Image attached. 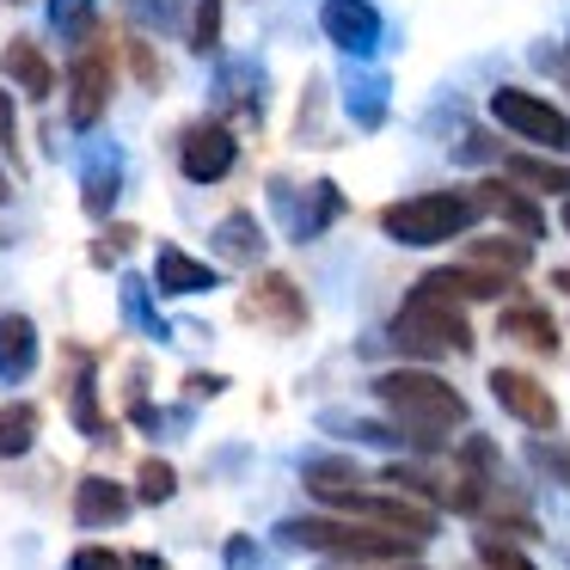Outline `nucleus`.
<instances>
[{"instance_id":"16","label":"nucleus","mask_w":570,"mask_h":570,"mask_svg":"<svg viewBox=\"0 0 570 570\" xmlns=\"http://www.w3.org/2000/svg\"><path fill=\"white\" fill-rule=\"evenodd\" d=\"M0 68H7L13 87H26V99H50V92H56V68H50V56H43L31 38L7 43V50H0Z\"/></svg>"},{"instance_id":"2","label":"nucleus","mask_w":570,"mask_h":570,"mask_svg":"<svg viewBox=\"0 0 570 570\" xmlns=\"http://www.w3.org/2000/svg\"><path fill=\"white\" fill-rule=\"evenodd\" d=\"M276 540L307 546V552H325V558H350V564H386V558H405L417 546L405 533L368 528V521H332V515H295L276 528Z\"/></svg>"},{"instance_id":"43","label":"nucleus","mask_w":570,"mask_h":570,"mask_svg":"<svg viewBox=\"0 0 570 570\" xmlns=\"http://www.w3.org/2000/svg\"><path fill=\"white\" fill-rule=\"evenodd\" d=\"M399 570H423V564H399Z\"/></svg>"},{"instance_id":"13","label":"nucleus","mask_w":570,"mask_h":570,"mask_svg":"<svg viewBox=\"0 0 570 570\" xmlns=\"http://www.w3.org/2000/svg\"><path fill=\"white\" fill-rule=\"evenodd\" d=\"M124 515H129V491L117 479H99V472H92V479L75 484V521L80 528H117Z\"/></svg>"},{"instance_id":"19","label":"nucleus","mask_w":570,"mask_h":570,"mask_svg":"<svg viewBox=\"0 0 570 570\" xmlns=\"http://www.w3.org/2000/svg\"><path fill=\"white\" fill-rule=\"evenodd\" d=\"M497 332H503L509 344H528L533 356H552V350H558V325H552V313L533 307V301H521V307H503Z\"/></svg>"},{"instance_id":"22","label":"nucleus","mask_w":570,"mask_h":570,"mask_svg":"<svg viewBox=\"0 0 570 570\" xmlns=\"http://www.w3.org/2000/svg\"><path fill=\"white\" fill-rule=\"evenodd\" d=\"M43 417L38 405H26V399H13V405H0V460H19L31 454V442H38Z\"/></svg>"},{"instance_id":"27","label":"nucleus","mask_w":570,"mask_h":570,"mask_svg":"<svg viewBox=\"0 0 570 570\" xmlns=\"http://www.w3.org/2000/svg\"><path fill=\"white\" fill-rule=\"evenodd\" d=\"M92 19H99V0H50V26L62 38H87Z\"/></svg>"},{"instance_id":"37","label":"nucleus","mask_w":570,"mask_h":570,"mask_svg":"<svg viewBox=\"0 0 570 570\" xmlns=\"http://www.w3.org/2000/svg\"><path fill=\"white\" fill-rule=\"evenodd\" d=\"M141 19H154V26H173V0H141Z\"/></svg>"},{"instance_id":"14","label":"nucleus","mask_w":570,"mask_h":570,"mask_svg":"<svg viewBox=\"0 0 570 570\" xmlns=\"http://www.w3.org/2000/svg\"><path fill=\"white\" fill-rule=\"evenodd\" d=\"M38 368V325L26 313H0V381L19 386Z\"/></svg>"},{"instance_id":"12","label":"nucleus","mask_w":570,"mask_h":570,"mask_svg":"<svg viewBox=\"0 0 570 570\" xmlns=\"http://www.w3.org/2000/svg\"><path fill=\"white\" fill-rule=\"evenodd\" d=\"M239 313H246L252 325H276V332H301V325H307V301H301V288L288 283L283 271H264Z\"/></svg>"},{"instance_id":"42","label":"nucleus","mask_w":570,"mask_h":570,"mask_svg":"<svg viewBox=\"0 0 570 570\" xmlns=\"http://www.w3.org/2000/svg\"><path fill=\"white\" fill-rule=\"evenodd\" d=\"M564 234H570V203H564Z\"/></svg>"},{"instance_id":"18","label":"nucleus","mask_w":570,"mask_h":570,"mask_svg":"<svg viewBox=\"0 0 570 570\" xmlns=\"http://www.w3.org/2000/svg\"><path fill=\"white\" fill-rule=\"evenodd\" d=\"M117 185H124V160H117V148L87 154V173H80V209L105 222L111 203H117Z\"/></svg>"},{"instance_id":"32","label":"nucleus","mask_w":570,"mask_h":570,"mask_svg":"<svg viewBox=\"0 0 570 570\" xmlns=\"http://www.w3.org/2000/svg\"><path fill=\"white\" fill-rule=\"evenodd\" d=\"M68 570H129V558L111 552V546H80V552L68 558Z\"/></svg>"},{"instance_id":"29","label":"nucleus","mask_w":570,"mask_h":570,"mask_svg":"<svg viewBox=\"0 0 570 570\" xmlns=\"http://www.w3.org/2000/svg\"><path fill=\"white\" fill-rule=\"evenodd\" d=\"M222 43V0H197V26H190V50L197 56H215Z\"/></svg>"},{"instance_id":"5","label":"nucleus","mask_w":570,"mask_h":570,"mask_svg":"<svg viewBox=\"0 0 570 570\" xmlns=\"http://www.w3.org/2000/svg\"><path fill=\"white\" fill-rule=\"evenodd\" d=\"M491 117L509 129V136H521V141H540V148H570V117L558 111L552 99L528 92V87H497L491 92Z\"/></svg>"},{"instance_id":"20","label":"nucleus","mask_w":570,"mask_h":570,"mask_svg":"<svg viewBox=\"0 0 570 570\" xmlns=\"http://www.w3.org/2000/svg\"><path fill=\"white\" fill-rule=\"evenodd\" d=\"M215 252H222L227 264H258L264 258V227H258V215H246V209H234L222 227H215Z\"/></svg>"},{"instance_id":"6","label":"nucleus","mask_w":570,"mask_h":570,"mask_svg":"<svg viewBox=\"0 0 570 570\" xmlns=\"http://www.w3.org/2000/svg\"><path fill=\"white\" fill-rule=\"evenodd\" d=\"M111 87H117V50L111 43H87L68 68V124L75 129H92L111 105Z\"/></svg>"},{"instance_id":"15","label":"nucleus","mask_w":570,"mask_h":570,"mask_svg":"<svg viewBox=\"0 0 570 570\" xmlns=\"http://www.w3.org/2000/svg\"><path fill=\"white\" fill-rule=\"evenodd\" d=\"M479 209H497L509 227H515L521 239H540L546 234V215L533 197H521V185H509V178H491V185H479Z\"/></svg>"},{"instance_id":"26","label":"nucleus","mask_w":570,"mask_h":570,"mask_svg":"<svg viewBox=\"0 0 570 570\" xmlns=\"http://www.w3.org/2000/svg\"><path fill=\"white\" fill-rule=\"evenodd\" d=\"M173 491H178L173 460L148 454V460H141V472H136V503H173Z\"/></svg>"},{"instance_id":"23","label":"nucleus","mask_w":570,"mask_h":570,"mask_svg":"<svg viewBox=\"0 0 570 570\" xmlns=\"http://www.w3.org/2000/svg\"><path fill=\"white\" fill-rule=\"evenodd\" d=\"M344 92H350V117H356V129H381L386 124V80L381 75H356L350 68L344 75Z\"/></svg>"},{"instance_id":"21","label":"nucleus","mask_w":570,"mask_h":570,"mask_svg":"<svg viewBox=\"0 0 570 570\" xmlns=\"http://www.w3.org/2000/svg\"><path fill=\"white\" fill-rule=\"evenodd\" d=\"M509 185L546 190V197H564V203H570V166L540 160V154H509Z\"/></svg>"},{"instance_id":"1","label":"nucleus","mask_w":570,"mask_h":570,"mask_svg":"<svg viewBox=\"0 0 570 570\" xmlns=\"http://www.w3.org/2000/svg\"><path fill=\"white\" fill-rule=\"evenodd\" d=\"M374 399H381V405L405 423V435L417 448H435V435H448V430H460V423H466V399H460L442 374H430V368H393V374H381V381H374Z\"/></svg>"},{"instance_id":"30","label":"nucleus","mask_w":570,"mask_h":570,"mask_svg":"<svg viewBox=\"0 0 570 570\" xmlns=\"http://www.w3.org/2000/svg\"><path fill=\"white\" fill-rule=\"evenodd\" d=\"M479 570H533V564L509 540H479Z\"/></svg>"},{"instance_id":"7","label":"nucleus","mask_w":570,"mask_h":570,"mask_svg":"<svg viewBox=\"0 0 570 570\" xmlns=\"http://www.w3.org/2000/svg\"><path fill=\"white\" fill-rule=\"evenodd\" d=\"M332 509H344V515H356V521H368V528H386V533H405V540H430L435 533V515L423 503H405V497H374V491H337V497H325Z\"/></svg>"},{"instance_id":"28","label":"nucleus","mask_w":570,"mask_h":570,"mask_svg":"<svg viewBox=\"0 0 570 570\" xmlns=\"http://www.w3.org/2000/svg\"><path fill=\"white\" fill-rule=\"evenodd\" d=\"M68 411H75V423H80L87 435H105L99 399H92V362H87V356H80V386H75V405H68Z\"/></svg>"},{"instance_id":"17","label":"nucleus","mask_w":570,"mask_h":570,"mask_svg":"<svg viewBox=\"0 0 570 570\" xmlns=\"http://www.w3.org/2000/svg\"><path fill=\"white\" fill-rule=\"evenodd\" d=\"M154 283H160V295H209V288L222 283V271L190 258V252H178V246H166L160 264H154Z\"/></svg>"},{"instance_id":"41","label":"nucleus","mask_w":570,"mask_h":570,"mask_svg":"<svg viewBox=\"0 0 570 570\" xmlns=\"http://www.w3.org/2000/svg\"><path fill=\"white\" fill-rule=\"evenodd\" d=\"M7 197H13V190H7V173H0V203H7Z\"/></svg>"},{"instance_id":"8","label":"nucleus","mask_w":570,"mask_h":570,"mask_svg":"<svg viewBox=\"0 0 570 570\" xmlns=\"http://www.w3.org/2000/svg\"><path fill=\"white\" fill-rule=\"evenodd\" d=\"M234 160H239V141H234V129L215 124V117L209 124H190L185 141H178V173H185L190 185H215V178H227Z\"/></svg>"},{"instance_id":"4","label":"nucleus","mask_w":570,"mask_h":570,"mask_svg":"<svg viewBox=\"0 0 570 570\" xmlns=\"http://www.w3.org/2000/svg\"><path fill=\"white\" fill-rule=\"evenodd\" d=\"M393 344L411 350V356H472V325L460 307L411 288V301L393 313Z\"/></svg>"},{"instance_id":"10","label":"nucleus","mask_w":570,"mask_h":570,"mask_svg":"<svg viewBox=\"0 0 570 570\" xmlns=\"http://www.w3.org/2000/svg\"><path fill=\"white\" fill-rule=\"evenodd\" d=\"M491 393H497V405H503L509 417L521 423V430H558V399L546 393L533 374H521V368H491Z\"/></svg>"},{"instance_id":"40","label":"nucleus","mask_w":570,"mask_h":570,"mask_svg":"<svg viewBox=\"0 0 570 570\" xmlns=\"http://www.w3.org/2000/svg\"><path fill=\"white\" fill-rule=\"evenodd\" d=\"M552 288H558V295H570V271H552Z\"/></svg>"},{"instance_id":"11","label":"nucleus","mask_w":570,"mask_h":570,"mask_svg":"<svg viewBox=\"0 0 570 570\" xmlns=\"http://www.w3.org/2000/svg\"><path fill=\"white\" fill-rule=\"evenodd\" d=\"M509 288H515L509 276H491V271H479V264H442V271H430L417 283V295L448 301V307H472V301H503Z\"/></svg>"},{"instance_id":"39","label":"nucleus","mask_w":570,"mask_h":570,"mask_svg":"<svg viewBox=\"0 0 570 570\" xmlns=\"http://www.w3.org/2000/svg\"><path fill=\"white\" fill-rule=\"evenodd\" d=\"M129 570H166V564H160V552H136V558H129Z\"/></svg>"},{"instance_id":"33","label":"nucleus","mask_w":570,"mask_h":570,"mask_svg":"<svg viewBox=\"0 0 570 570\" xmlns=\"http://www.w3.org/2000/svg\"><path fill=\"white\" fill-rule=\"evenodd\" d=\"M0 154L19 160V111H13V92H0Z\"/></svg>"},{"instance_id":"24","label":"nucleus","mask_w":570,"mask_h":570,"mask_svg":"<svg viewBox=\"0 0 570 570\" xmlns=\"http://www.w3.org/2000/svg\"><path fill=\"white\" fill-rule=\"evenodd\" d=\"M466 264H479V271L509 276V283H515V276L528 271V246H521V239H472Z\"/></svg>"},{"instance_id":"3","label":"nucleus","mask_w":570,"mask_h":570,"mask_svg":"<svg viewBox=\"0 0 570 570\" xmlns=\"http://www.w3.org/2000/svg\"><path fill=\"white\" fill-rule=\"evenodd\" d=\"M472 222H479V197H460V190H423V197H399L381 209V234L393 246H442Z\"/></svg>"},{"instance_id":"36","label":"nucleus","mask_w":570,"mask_h":570,"mask_svg":"<svg viewBox=\"0 0 570 570\" xmlns=\"http://www.w3.org/2000/svg\"><path fill=\"white\" fill-rule=\"evenodd\" d=\"M129 246H136V227H111L99 239V264H111V252H129Z\"/></svg>"},{"instance_id":"9","label":"nucleus","mask_w":570,"mask_h":570,"mask_svg":"<svg viewBox=\"0 0 570 570\" xmlns=\"http://www.w3.org/2000/svg\"><path fill=\"white\" fill-rule=\"evenodd\" d=\"M320 26L332 38V50H344L350 62H368L381 50V13H374V0H325Z\"/></svg>"},{"instance_id":"38","label":"nucleus","mask_w":570,"mask_h":570,"mask_svg":"<svg viewBox=\"0 0 570 570\" xmlns=\"http://www.w3.org/2000/svg\"><path fill=\"white\" fill-rule=\"evenodd\" d=\"M227 564L246 570V564H252V540H234V546H227Z\"/></svg>"},{"instance_id":"35","label":"nucleus","mask_w":570,"mask_h":570,"mask_svg":"<svg viewBox=\"0 0 570 570\" xmlns=\"http://www.w3.org/2000/svg\"><path fill=\"white\" fill-rule=\"evenodd\" d=\"M129 62H136V75L148 80V87H160V62H154V50H148V43H141V38L129 43Z\"/></svg>"},{"instance_id":"25","label":"nucleus","mask_w":570,"mask_h":570,"mask_svg":"<svg viewBox=\"0 0 570 570\" xmlns=\"http://www.w3.org/2000/svg\"><path fill=\"white\" fill-rule=\"evenodd\" d=\"M337 215H344V197H337V185H313V190H307V209L288 222V234H295V239H313L320 227H332Z\"/></svg>"},{"instance_id":"34","label":"nucleus","mask_w":570,"mask_h":570,"mask_svg":"<svg viewBox=\"0 0 570 570\" xmlns=\"http://www.w3.org/2000/svg\"><path fill=\"white\" fill-rule=\"evenodd\" d=\"M533 460H540L558 484H570V448H533Z\"/></svg>"},{"instance_id":"31","label":"nucleus","mask_w":570,"mask_h":570,"mask_svg":"<svg viewBox=\"0 0 570 570\" xmlns=\"http://www.w3.org/2000/svg\"><path fill=\"white\" fill-rule=\"evenodd\" d=\"M124 313H129V320H136V325H141V332H154V337H166V325H160V320H154V307H148V288H141V283H136V276H129V283H124Z\"/></svg>"}]
</instances>
